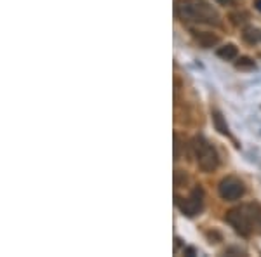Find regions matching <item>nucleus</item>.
I'll return each mask as SVG.
<instances>
[{
	"label": "nucleus",
	"instance_id": "1",
	"mask_svg": "<svg viewBox=\"0 0 261 257\" xmlns=\"http://www.w3.org/2000/svg\"><path fill=\"white\" fill-rule=\"evenodd\" d=\"M176 18L183 23L197 24H220V14L205 0H176Z\"/></svg>",
	"mask_w": 261,
	"mask_h": 257
},
{
	"label": "nucleus",
	"instance_id": "2",
	"mask_svg": "<svg viewBox=\"0 0 261 257\" xmlns=\"http://www.w3.org/2000/svg\"><path fill=\"white\" fill-rule=\"evenodd\" d=\"M225 221L242 237H251L261 226V209L258 205H241L226 212Z\"/></svg>",
	"mask_w": 261,
	"mask_h": 257
},
{
	"label": "nucleus",
	"instance_id": "3",
	"mask_svg": "<svg viewBox=\"0 0 261 257\" xmlns=\"http://www.w3.org/2000/svg\"><path fill=\"white\" fill-rule=\"evenodd\" d=\"M192 155L195 158L197 167L200 168L202 172L209 174V172H214L220 165V155H218L216 148L202 136H197L192 139Z\"/></svg>",
	"mask_w": 261,
	"mask_h": 257
},
{
	"label": "nucleus",
	"instance_id": "4",
	"mask_svg": "<svg viewBox=\"0 0 261 257\" xmlns=\"http://www.w3.org/2000/svg\"><path fill=\"white\" fill-rule=\"evenodd\" d=\"M176 204H178L179 210L185 214V216H188V217L197 216V214L202 210V207H204V189H202L200 186L193 188L190 196L185 198V200H179L178 198Z\"/></svg>",
	"mask_w": 261,
	"mask_h": 257
},
{
	"label": "nucleus",
	"instance_id": "5",
	"mask_svg": "<svg viewBox=\"0 0 261 257\" xmlns=\"http://www.w3.org/2000/svg\"><path fill=\"white\" fill-rule=\"evenodd\" d=\"M218 193L223 200L226 202H235V200H241V198L246 195V186L241 179L237 178H225L218 186Z\"/></svg>",
	"mask_w": 261,
	"mask_h": 257
},
{
	"label": "nucleus",
	"instance_id": "6",
	"mask_svg": "<svg viewBox=\"0 0 261 257\" xmlns=\"http://www.w3.org/2000/svg\"><path fill=\"white\" fill-rule=\"evenodd\" d=\"M192 35H193V40H195L197 44L204 49H211L218 44V42H220V37L214 35V33H209V32H195L193 30Z\"/></svg>",
	"mask_w": 261,
	"mask_h": 257
},
{
	"label": "nucleus",
	"instance_id": "7",
	"mask_svg": "<svg viewBox=\"0 0 261 257\" xmlns=\"http://www.w3.org/2000/svg\"><path fill=\"white\" fill-rule=\"evenodd\" d=\"M211 117H213V124H214V127H216L218 132H220L221 136L231 137V132H230L228 125H226V120L223 119L221 111H218V109H213V111H211Z\"/></svg>",
	"mask_w": 261,
	"mask_h": 257
},
{
	"label": "nucleus",
	"instance_id": "8",
	"mask_svg": "<svg viewBox=\"0 0 261 257\" xmlns=\"http://www.w3.org/2000/svg\"><path fill=\"white\" fill-rule=\"evenodd\" d=\"M218 56H220L221 60H225V61H233L235 58L239 56V49H237V45H233V44H226V45H223V47L218 49Z\"/></svg>",
	"mask_w": 261,
	"mask_h": 257
},
{
	"label": "nucleus",
	"instance_id": "9",
	"mask_svg": "<svg viewBox=\"0 0 261 257\" xmlns=\"http://www.w3.org/2000/svg\"><path fill=\"white\" fill-rule=\"evenodd\" d=\"M237 68H254V61L251 58H241L237 63Z\"/></svg>",
	"mask_w": 261,
	"mask_h": 257
},
{
	"label": "nucleus",
	"instance_id": "10",
	"mask_svg": "<svg viewBox=\"0 0 261 257\" xmlns=\"http://www.w3.org/2000/svg\"><path fill=\"white\" fill-rule=\"evenodd\" d=\"M220 6H233V0H216Z\"/></svg>",
	"mask_w": 261,
	"mask_h": 257
},
{
	"label": "nucleus",
	"instance_id": "11",
	"mask_svg": "<svg viewBox=\"0 0 261 257\" xmlns=\"http://www.w3.org/2000/svg\"><path fill=\"white\" fill-rule=\"evenodd\" d=\"M254 7L261 12V0H254Z\"/></svg>",
	"mask_w": 261,
	"mask_h": 257
}]
</instances>
